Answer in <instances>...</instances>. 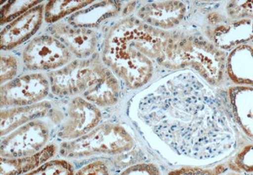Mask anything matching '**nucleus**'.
<instances>
[{
    "instance_id": "9",
    "label": "nucleus",
    "mask_w": 253,
    "mask_h": 175,
    "mask_svg": "<svg viewBox=\"0 0 253 175\" xmlns=\"http://www.w3.org/2000/svg\"><path fill=\"white\" fill-rule=\"evenodd\" d=\"M227 12L234 19H253V1H235L228 4Z\"/></svg>"
},
{
    "instance_id": "6",
    "label": "nucleus",
    "mask_w": 253,
    "mask_h": 175,
    "mask_svg": "<svg viewBox=\"0 0 253 175\" xmlns=\"http://www.w3.org/2000/svg\"><path fill=\"white\" fill-rule=\"evenodd\" d=\"M55 145H49L35 154L19 158H6L1 157L0 175H22L40 167L54 156Z\"/></svg>"
},
{
    "instance_id": "1",
    "label": "nucleus",
    "mask_w": 253,
    "mask_h": 175,
    "mask_svg": "<svg viewBox=\"0 0 253 175\" xmlns=\"http://www.w3.org/2000/svg\"><path fill=\"white\" fill-rule=\"evenodd\" d=\"M153 131L177 154L208 159L227 153L234 133L225 114L209 96L158 94L144 110Z\"/></svg>"
},
{
    "instance_id": "14",
    "label": "nucleus",
    "mask_w": 253,
    "mask_h": 175,
    "mask_svg": "<svg viewBox=\"0 0 253 175\" xmlns=\"http://www.w3.org/2000/svg\"><path fill=\"white\" fill-rule=\"evenodd\" d=\"M221 170V167L215 170H204L199 168H182L171 172L169 175H218Z\"/></svg>"
},
{
    "instance_id": "11",
    "label": "nucleus",
    "mask_w": 253,
    "mask_h": 175,
    "mask_svg": "<svg viewBox=\"0 0 253 175\" xmlns=\"http://www.w3.org/2000/svg\"><path fill=\"white\" fill-rule=\"evenodd\" d=\"M120 175H160V173L157 166L141 163L131 166Z\"/></svg>"
},
{
    "instance_id": "7",
    "label": "nucleus",
    "mask_w": 253,
    "mask_h": 175,
    "mask_svg": "<svg viewBox=\"0 0 253 175\" xmlns=\"http://www.w3.org/2000/svg\"><path fill=\"white\" fill-rule=\"evenodd\" d=\"M49 106L47 105H37L22 108L8 110L1 112V136L8 134L17 127L33 119L43 116Z\"/></svg>"
},
{
    "instance_id": "5",
    "label": "nucleus",
    "mask_w": 253,
    "mask_h": 175,
    "mask_svg": "<svg viewBox=\"0 0 253 175\" xmlns=\"http://www.w3.org/2000/svg\"><path fill=\"white\" fill-rule=\"evenodd\" d=\"M186 6L181 1L157 2L148 4L141 9L140 15L157 28H173L184 17Z\"/></svg>"
},
{
    "instance_id": "2",
    "label": "nucleus",
    "mask_w": 253,
    "mask_h": 175,
    "mask_svg": "<svg viewBox=\"0 0 253 175\" xmlns=\"http://www.w3.org/2000/svg\"><path fill=\"white\" fill-rule=\"evenodd\" d=\"M133 140L123 127L105 124L77 140L63 143L60 153L66 158H82L98 154L117 155L130 151Z\"/></svg>"
},
{
    "instance_id": "13",
    "label": "nucleus",
    "mask_w": 253,
    "mask_h": 175,
    "mask_svg": "<svg viewBox=\"0 0 253 175\" xmlns=\"http://www.w3.org/2000/svg\"><path fill=\"white\" fill-rule=\"evenodd\" d=\"M126 151L123 153L115 155L114 163L117 167H126L127 166H133L137 162V159L140 158V155L136 151Z\"/></svg>"
},
{
    "instance_id": "4",
    "label": "nucleus",
    "mask_w": 253,
    "mask_h": 175,
    "mask_svg": "<svg viewBox=\"0 0 253 175\" xmlns=\"http://www.w3.org/2000/svg\"><path fill=\"white\" fill-rule=\"evenodd\" d=\"M69 116V121L59 134L62 138L72 139L84 136L96 126L101 114L96 107L81 100L72 104Z\"/></svg>"
},
{
    "instance_id": "8",
    "label": "nucleus",
    "mask_w": 253,
    "mask_h": 175,
    "mask_svg": "<svg viewBox=\"0 0 253 175\" xmlns=\"http://www.w3.org/2000/svg\"><path fill=\"white\" fill-rule=\"evenodd\" d=\"M23 175H74L71 163L65 160L48 161L37 169Z\"/></svg>"
},
{
    "instance_id": "10",
    "label": "nucleus",
    "mask_w": 253,
    "mask_h": 175,
    "mask_svg": "<svg viewBox=\"0 0 253 175\" xmlns=\"http://www.w3.org/2000/svg\"><path fill=\"white\" fill-rule=\"evenodd\" d=\"M234 162L236 167L242 171L253 172V145L244 148L237 155Z\"/></svg>"
},
{
    "instance_id": "12",
    "label": "nucleus",
    "mask_w": 253,
    "mask_h": 175,
    "mask_svg": "<svg viewBox=\"0 0 253 175\" xmlns=\"http://www.w3.org/2000/svg\"><path fill=\"white\" fill-rule=\"evenodd\" d=\"M74 175H110L107 166L102 161H95L81 168Z\"/></svg>"
},
{
    "instance_id": "15",
    "label": "nucleus",
    "mask_w": 253,
    "mask_h": 175,
    "mask_svg": "<svg viewBox=\"0 0 253 175\" xmlns=\"http://www.w3.org/2000/svg\"><path fill=\"white\" fill-rule=\"evenodd\" d=\"M236 175V174H229V175Z\"/></svg>"
},
{
    "instance_id": "3",
    "label": "nucleus",
    "mask_w": 253,
    "mask_h": 175,
    "mask_svg": "<svg viewBox=\"0 0 253 175\" xmlns=\"http://www.w3.org/2000/svg\"><path fill=\"white\" fill-rule=\"evenodd\" d=\"M48 136V131L42 123H29L2 141L0 153L6 158L35 154L42 149Z\"/></svg>"
}]
</instances>
